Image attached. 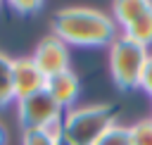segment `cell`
<instances>
[{
	"label": "cell",
	"instance_id": "cell-1",
	"mask_svg": "<svg viewBox=\"0 0 152 145\" xmlns=\"http://www.w3.org/2000/svg\"><path fill=\"white\" fill-rule=\"evenodd\" d=\"M55 36L66 45L81 48H100L112 45L114 36V19L93 7H64L55 14L52 21Z\"/></svg>",
	"mask_w": 152,
	"mask_h": 145
},
{
	"label": "cell",
	"instance_id": "cell-2",
	"mask_svg": "<svg viewBox=\"0 0 152 145\" xmlns=\"http://www.w3.org/2000/svg\"><path fill=\"white\" fill-rule=\"evenodd\" d=\"M116 112L112 105H88L71 107L64 112L59 124V138L69 145H95L102 133L114 126Z\"/></svg>",
	"mask_w": 152,
	"mask_h": 145
},
{
	"label": "cell",
	"instance_id": "cell-3",
	"mask_svg": "<svg viewBox=\"0 0 152 145\" xmlns=\"http://www.w3.org/2000/svg\"><path fill=\"white\" fill-rule=\"evenodd\" d=\"M147 48L126 38V36H116L109 45V69H112V78L121 90H133L140 88V78L147 64Z\"/></svg>",
	"mask_w": 152,
	"mask_h": 145
},
{
	"label": "cell",
	"instance_id": "cell-4",
	"mask_svg": "<svg viewBox=\"0 0 152 145\" xmlns=\"http://www.w3.org/2000/svg\"><path fill=\"white\" fill-rule=\"evenodd\" d=\"M114 21L121 26V36L150 45L152 43V2L147 0H119L114 2Z\"/></svg>",
	"mask_w": 152,
	"mask_h": 145
},
{
	"label": "cell",
	"instance_id": "cell-5",
	"mask_svg": "<svg viewBox=\"0 0 152 145\" xmlns=\"http://www.w3.org/2000/svg\"><path fill=\"white\" fill-rule=\"evenodd\" d=\"M17 112H19V124L26 128H52L59 131L64 109L50 97L48 90L33 93L24 100H17Z\"/></svg>",
	"mask_w": 152,
	"mask_h": 145
},
{
	"label": "cell",
	"instance_id": "cell-6",
	"mask_svg": "<svg viewBox=\"0 0 152 145\" xmlns=\"http://www.w3.org/2000/svg\"><path fill=\"white\" fill-rule=\"evenodd\" d=\"M31 59L36 62V67L43 71L45 78L55 76V74H62V71H69V48L57 36L43 38Z\"/></svg>",
	"mask_w": 152,
	"mask_h": 145
},
{
	"label": "cell",
	"instance_id": "cell-7",
	"mask_svg": "<svg viewBox=\"0 0 152 145\" xmlns=\"http://www.w3.org/2000/svg\"><path fill=\"white\" fill-rule=\"evenodd\" d=\"M45 76L43 71L36 67V62L31 57H19L12 62V83H14V97L24 100L33 93L45 90Z\"/></svg>",
	"mask_w": 152,
	"mask_h": 145
},
{
	"label": "cell",
	"instance_id": "cell-8",
	"mask_svg": "<svg viewBox=\"0 0 152 145\" xmlns=\"http://www.w3.org/2000/svg\"><path fill=\"white\" fill-rule=\"evenodd\" d=\"M78 78H76V74L69 69V71H62V74H55V76H50L48 81H45V90L50 93V97L66 112V109H71V105L76 102V97H78Z\"/></svg>",
	"mask_w": 152,
	"mask_h": 145
},
{
	"label": "cell",
	"instance_id": "cell-9",
	"mask_svg": "<svg viewBox=\"0 0 152 145\" xmlns=\"http://www.w3.org/2000/svg\"><path fill=\"white\" fill-rule=\"evenodd\" d=\"M12 57L0 52V109L7 107L14 97V83H12Z\"/></svg>",
	"mask_w": 152,
	"mask_h": 145
},
{
	"label": "cell",
	"instance_id": "cell-10",
	"mask_svg": "<svg viewBox=\"0 0 152 145\" xmlns=\"http://www.w3.org/2000/svg\"><path fill=\"white\" fill-rule=\"evenodd\" d=\"M59 131L52 128H26L21 135V145H57Z\"/></svg>",
	"mask_w": 152,
	"mask_h": 145
},
{
	"label": "cell",
	"instance_id": "cell-11",
	"mask_svg": "<svg viewBox=\"0 0 152 145\" xmlns=\"http://www.w3.org/2000/svg\"><path fill=\"white\" fill-rule=\"evenodd\" d=\"M95 145H131V128L114 124L102 133V138Z\"/></svg>",
	"mask_w": 152,
	"mask_h": 145
},
{
	"label": "cell",
	"instance_id": "cell-12",
	"mask_svg": "<svg viewBox=\"0 0 152 145\" xmlns=\"http://www.w3.org/2000/svg\"><path fill=\"white\" fill-rule=\"evenodd\" d=\"M131 128V145H152V119H142Z\"/></svg>",
	"mask_w": 152,
	"mask_h": 145
},
{
	"label": "cell",
	"instance_id": "cell-13",
	"mask_svg": "<svg viewBox=\"0 0 152 145\" xmlns=\"http://www.w3.org/2000/svg\"><path fill=\"white\" fill-rule=\"evenodd\" d=\"M10 7L19 14H31V12H38L43 7V2H38V0H14V2H10Z\"/></svg>",
	"mask_w": 152,
	"mask_h": 145
},
{
	"label": "cell",
	"instance_id": "cell-14",
	"mask_svg": "<svg viewBox=\"0 0 152 145\" xmlns=\"http://www.w3.org/2000/svg\"><path fill=\"white\" fill-rule=\"evenodd\" d=\"M140 88L152 95V55L147 57V64H145V71H142V78H140Z\"/></svg>",
	"mask_w": 152,
	"mask_h": 145
},
{
	"label": "cell",
	"instance_id": "cell-15",
	"mask_svg": "<svg viewBox=\"0 0 152 145\" xmlns=\"http://www.w3.org/2000/svg\"><path fill=\"white\" fill-rule=\"evenodd\" d=\"M5 140H7V133H5V126L0 124V145H5Z\"/></svg>",
	"mask_w": 152,
	"mask_h": 145
},
{
	"label": "cell",
	"instance_id": "cell-16",
	"mask_svg": "<svg viewBox=\"0 0 152 145\" xmlns=\"http://www.w3.org/2000/svg\"><path fill=\"white\" fill-rule=\"evenodd\" d=\"M57 145H69V143H66V140H62V138H59V140H57Z\"/></svg>",
	"mask_w": 152,
	"mask_h": 145
}]
</instances>
